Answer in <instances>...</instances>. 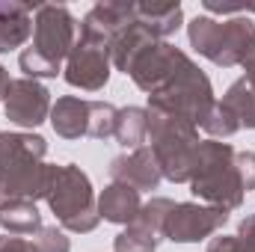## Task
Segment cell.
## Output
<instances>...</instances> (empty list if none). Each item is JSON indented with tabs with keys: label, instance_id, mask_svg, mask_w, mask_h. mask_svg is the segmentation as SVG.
<instances>
[{
	"label": "cell",
	"instance_id": "1",
	"mask_svg": "<svg viewBox=\"0 0 255 252\" xmlns=\"http://www.w3.org/2000/svg\"><path fill=\"white\" fill-rule=\"evenodd\" d=\"M48 142L39 133H0V208L48 199L57 166L45 163Z\"/></svg>",
	"mask_w": 255,
	"mask_h": 252
},
{
	"label": "cell",
	"instance_id": "2",
	"mask_svg": "<svg viewBox=\"0 0 255 252\" xmlns=\"http://www.w3.org/2000/svg\"><path fill=\"white\" fill-rule=\"evenodd\" d=\"M77 42V21L65 6H36L33 18V45L21 51V71L36 77H57L63 60L71 54Z\"/></svg>",
	"mask_w": 255,
	"mask_h": 252
},
{
	"label": "cell",
	"instance_id": "3",
	"mask_svg": "<svg viewBox=\"0 0 255 252\" xmlns=\"http://www.w3.org/2000/svg\"><path fill=\"white\" fill-rule=\"evenodd\" d=\"M148 142L163 178L190 181L202 145L199 127L190 119L166 110H148Z\"/></svg>",
	"mask_w": 255,
	"mask_h": 252
},
{
	"label": "cell",
	"instance_id": "4",
	"mask_svg": "<svg viewBox=\"0 0 255 252\" xmlns=\"http://www.w3.org/2000/svg\"><path fill=\"white\" fill-rule=\"evenodd\" d=\"M190 190L196 199L208 202L211 208L220 211H235L244 202V181L238 172V151L229 142L217 139H202L199 145V160L193 169Z\"/></svg>",
	"mask_w": 255,
	"mask_h": 252
},
{
	"label": "cell",
	"instance_id": "5",
	"mask_svg": "<svg viewBox=\"0 0 255 252\" xmlns=\"http://www.w3.org/2000/svg\"><path fill=\"white\" fill-rule=\"evenodd\" d=\"M48 205L51 211L57 214L60 226L68 232H92L98 223H101V214H98V199L92 193L89 184V175L74 166V163H65L57 166L54 172V181L48 190Z\"/></svg>",
	"mask_w": 255,
	"mask_h": 252
},
{
	"label": "cell",
	"instance_id": "6",
	"mask_svg": "<svg viewBox=\"0 0 255 252\" xmlns=\"http://www.w3.org/2000/svg\"><path fill=\"white\" fill-rule=\"evenodd\" d=\"M187 33L193 48L217 65H244L247 57L255 51V24L250 18L214 21L202 15L190 21Z\"/></svg>",
	"mask_w": 255,
	"mask_h": 252
},
{
	"label": "cell",
	"instance_id": "7",
	"mask_svg": "<svg viewBox=\"0 0 255 252\" xmlns=\"http://www.w3.org/2000/svg\"><path fill=\"white\" fill-rule=\"evenodd\" d=\"M110 45L92 36H77L71 54H68V65H65V83L68 86H80L86 92H98L107 86L110 80Z\"/></svg>",
	"mask_w": 255,
	"mask_h": 252
},
{
	"label": "cell",
	"instance_id": "8",
	"mask_svg": "<svg viewBox=\"0 0 255 252\" xmlns=\"http://www.w3.org/2000/svg\"><path fill=\"white\" fill-rule=\"evenodd\" d=\"M226 220H229V214L220 208L199 205V202H181L169 211L163 238H169L172 244H196V241H205L208 235H214L217 229H223Z\"/></svg>",
	"mask_w": 255,
	"mask_h": 252
},
{
	"label": "cell",
	"instance_id": "9",
	"mask_svg": "<svg viewBox=\"0 0 255 252\" xmlns=\"http://www.w3.org/2000/svg\"><path fill=\"white\" fill-rule=\"evenodd\" d=\"M51 92L30 80V77H21V80H12L9 89H6V119L15 122L18 127H36L42 125L51 113Z\"/></svg>",
	"mask_w": 255,
	"mask_h": 252
},
{
	"label": "cell",
	"instance_id": "10",
	"mask_svg": "<svg viewBox=\"0 0 255 252\" xmlns=\"http://www.w3.org/2000/svg\"><path fill=\"white\" fill-rule=\"evenodd\" d=\"M110 178L119 181V184L133 187L136 193H148V190H157V184H160L163 175H160V166H157L151 148L142 145V148H133V151H128V154L113 157V163H110Z\"/></svg>",
	"mask_w": 255,
	"mask_h": 252
},
{
	"label": "cell",
	"instance_id": "11",
	"mask_svg": "<svg viewBox=\"0 0 255 252\" xmlns=\"http://www.w3.org/2000/svg\"><path fill=\"white\" fill-rule=\"evenodd\" d=\"M89 116H92V101L77 95H65L51 107V125L65 139L89 136Z\"/></svg>",
	"mask_w": 255,
	"mask_h": 252
},
{
	"label": "cell",
	"instance_id": "12",
	"mask_svg": "<svg viewBox=\"0 0 255 252\" xmlns=\"http://www.w3.org/2000/svg\"><path fill=\"white\" fill-rule=\"evenodd\" d=\"M33 12L30 3H0V54L21 48L33 36Z\"/></svg>",
	"mask_w": 255,
	"mask_h": 252
},
{
	"label": "cell",
	"instance_id": "13",
	"mask_svg": "<svg viewBox=\"0 0 255 252\" xmlns=\"http://www.w3.org/2000/svg\"><path fill=\"white\" fill-rule=\"evenodd\" d=\"M139 208H142L139 193L133 187H128V184H119V181H113L110 187H104V193L98 196V214H101V220L116 223V226L133 223L136 214H139Z\"/></svg>",
	"mask_w": 255,
	"mask_h": 252
},
{
	"label": "cell",
	"instance_id": "14",
	"mask_svg": "<svg viewBox=\"0 0 255 252\" xmlns=\"http://www.w3.org/2000/svg\"><path fill=\"white\" fill-rule=\"evenodd\" d=\"M136 21H142L157 39L172 36L181 27V3H133Z\"/></svg>",
	"mask_w": 255,
	"mask_h": 252
},
{
	"label": "cell",
	"instance_id": "15",
	"mask_svg": "<svg viewBox=\"0 0 255 252\" xmlns=\"http://www.w3.org/2000/svg\"><path fill=\"white\" fill-rule=\"evenodd\" d=\"M119 145H125L128 151L133 148H142V142L148 139V110L142 107H125L119 110V119H116V133Z\"/></svg>",
	"mask_w": 255,
	"mask_h": 252
},
{
	"label": "cell",
	"instance_id": "16",
	"mask_svg": "<svg viewBox=\"0 0 255 252\" xmlns=\"http://www.w3.org/2000/svg\"><path fill=\"white\" fill-rule=\"evenodd\" d=\"M0 226L21 238V235H33L42 229V217L36 211V202H9L6 208H0Z\"/></svg>",
	"mask_w": 255,
	"mask_h": 252
},
{
	"label": "cell",
	"instance_id": "17",
	"mask_svg": "<svg viewBox=\"0 0 255 252\" xmlns=\"http://www.w3.org/2000/svg\"><path fill=\"white\" fill-rule=\"evenodd\" d=\"M160 238H163L160 232H154L145 223L133 220V223H128V229L122 235H116L113 252H154L157 244H160Z\"/></svg>",
	"mask_w": 255,
	"mask_h": 252
},
{
	"label": "cell",
	"instance_id": "18",
	"mask_svg": "<svg viewBox=\"0 0 255 252\" xmlns=\"http://www.w3.org/2000/svg\"><path fill=\"white\" fill-rule=\"evenodd\" d=\"M223 104L235 113L241 127H255V92L250 89V83L244 77L229 86V92L223 95Z\"/></svg>",
	"mask_w": 255,
	"mask_h": 252
},
{
	"label": "cell",
	"instance_id": "19",
	"mask_svg": "<svg viewBox=\"0 0 255 252\" xmlns=\"http://www.w3.org/2000/svg\"><path fill=\"white\" fill-rule=\"evenodd\" d=\"M116 119H119V110L110 104V101H92V116H89V136H113L116 133Z\"/></svg>",
	"mask_w": 255,
	"mask_h": 252
},
{
	"label": "cell",
	"instance_id": "20",
	"mask_svg": "<svg viewBox=\"0 0 255 252\" xmlns=\"http://www.w3.org/2000/svg\"><path fill=\"white\" fill-rule=\"evenodd\" d=\"M199 127H202L205 133H211V136H232V133H238V130H241L238 119H235V113H232L223 101H217V104H214V110L208 113V119H205Z\"/></svg>",
	"mask_w": 255,
	"mask_h": 252
},
{
	"label": "cell",
	"instance_id": "21",
	"mask_svg": "<svg viewBox=\"0 0 255 252\" xmlns=\"http://www.w3.org/2000/svg\"><path fill=\"white\" fill-rule=\"evenodd\" d=\"M33 244H36V250L39 252H71L68 238H65L57 226H42V229L36 232Z\"/></svg>",
	"mask_w": 255,
	"mask_h": 252
},
{
	"label": "cell",
	"instance_id": "22",
	"mask_svg": "<svg viewBox=\"0 0 255 252\" xmlns=\"http://www.w3.org/2000/svg\"><path fill=\"white\" fill-rule=\"evenodd\" d=\"M238 172L244 190H255V151H238Z\"/></svg>",
	"mask_w": 255,
	"mask_h": 252
},
{
	"label": "cell",
	"instance_id": "23",
	"mask_svg": "<svg viewBox=\"0 0 255 252\" xmlns=\"http://www.w3.org/2000/svg\"><path fill=\"white\" fill-rule=\"evenodd\" d=\"M0 252H39L33 241H24V238H0Z\"/></svg>",
	"mask_w": 255,
	"mask_h": 252
},
{
	"label": "cell",
	"instance_id": "24",
	"mask_svg": "<svg viewBox=\"0 0 255 252\" xmlns=\"http://www.w3.org/2000/svg\"><path fill=\"white\" fill-rule=\"evenodd\" d=\"M244 68H247V74H244V80L250 83V89L255 92V51L247 57V63H244Z\"/></svg>",
	"mask_w": 255,
	"mask_h": 252
},
{
	"label": "cell",
	"instance_id": "25",
	"mask_svg": "<svg viewBox=\"0 0 255 252\" xmlns=\"http://www.w3.org/2000/svg\"><path fill=\"white\" fill-rule=\"evenodd\" d=\"M9 83H12V80H9V71L0 65V101L6 98V89H9Z\"/></svg>",
	"mask_w": 255,
	"mask_h": 252
}]
</instances>
